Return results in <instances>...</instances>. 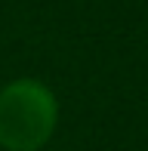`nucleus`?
I'll use <instances>...</instances> for the list:
<instances>
[{
	"instance_id": "1",
	"label": "nucleus",
	"mask_w": 148,
	"mask_h": 151,
	"mask_svg": "<svg viewBox=\"0 0 148 151\" xmlns=\"http://www.w3.org/2000/svg\"><path fill=\"white\" fill-rule=\"evenodd\" d=\"M59 105L40 80H12L0 90V145L6 151H40L56 133Z\"/></svg>"
}]
</instances>
